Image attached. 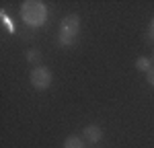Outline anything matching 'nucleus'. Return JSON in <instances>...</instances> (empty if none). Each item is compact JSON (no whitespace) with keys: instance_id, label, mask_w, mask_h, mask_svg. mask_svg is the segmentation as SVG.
Masks as SVG:
<instances>
[{"instance_id":"1","label":"nucleus","mask_w":154,"mask_h":148,"mask_svg":"<svg viewBox=\"0 0 154 148\" xmlns=\"http://www.w3.org/2000/svg\"><path fill=\"white\" fill-rule=\"evenodd\" d=\"M48 6L39 0H25L21 4V21L29 27H41L48 21Z\"/></svg>"},{"instance_id":"2","label":"nucleus","mask_w":154,"mask_h":148,"mask_svg":"<svg viewBox=\"0 0 154 148\" xmlns=\"http://www.w3.org/2000/svg\"><path fill=\"white\" fill-rule=\"evenodd\" d=\"M80 33V17L78 14H68L58 29V43L62 48H68L76 41V37Z\"/></svg>"},{"instance_id":"5","label":"nucleus","mask_w":154,"mask_h":148,"mask_svg":"<svg viewBox=\"0 0 154 148\" xmlns=\"http://www.w3.org/2000/svg\"><path fill=\"white\" fill-rule=\"evenodd\" d=\"M136 68L140 70V72H150L154 66H152V58H146V56H140L138 60H136Z\"/></svg>"},{"instance_id":"7","label":"nucleus","mask_w":154,"mask_h":148,"mask_svg":"<svg viewBox=\"0 0 154 148\" xmlns=\"http://www.w3.org/2000/svg\"><path fill=\"white\" fill-rule=\"evenodd\" d=\"M39 60H41V51L39 49H29L27 51V62L29 64H39Z\"/></svg>"},{"instance_id":"8","label":"nucleus","mask_w":154,"mask_h":148,"mask_svg":"<svg viewBox=\"0 0 154 148\" xmlns=\"http://www.w3.org/2000/svg\"><path fill=\"white\" fill-rule=\"evenodd\" d=\"M148 39H150V41H154V17H152V21H150V29H148Z\"/></svg>"},{"instance_id":"3","label":"nucleus","mask_w":154,"mask_h":148,"mask_svg":"<svg viewBox=\"0 0 154 148\" xmlns=\"http://www.w3.org/2000/svg\"><path fill=\"white\" fill-rule=\"evenodd\" d=\"M29 82H31V86L35 91H45L54 82V74H51V70L48 66H35L31 70V74H29Z\"/></svg>"},{"instance_id":"9","label":"nucleus","mask_w":154,"mask_h":148,"mask_svg":"<svg viewBox=\"0 0 154 148\" xmlns=\"http://www.w3.org/2000/svg\"><path fill=\"white\" fill-rule=\"evenodd\" d=\"M146 80H148V85H150V86H154V68L146 74Z\"/></svg>"},{"instance_id":"10","label":"nucleus","mask_w":154,"mask_h":148,"mask_svg":"<svg viewBox=\"0 0 154 148\" xmlns=\"http://www.w3.org/2000/svg\"><path fill=\"white\" fill-rule=\"evenodd\" d=\"M152 60H154V51H152Z\"/></svg>"},{"instance_id":"6","label":"nucleus","mask_w":154,"mask_h":148,"mask_svg":"<svg viewBox=\"0 0 154 148\" xmlns=\"http://www.w3.org/2000/svg\"><path fill=\"white\" fill-rule=\"evenodd\" d=\"M64 148H84V140L80 136H68L64 140Z\"/></svg>"},{"instance_id":"4","label":"nucleus","mask_w":154,"mask_h":148,"mask_svg":"<svg viewBox=\"0 0 154 148\" xmlns=\"http://www.w3.org/2000/svg\"><path fill=\"white\" fill-rule=\"evenodd\" d=\"M103 136H105L103 128H101V125H95V123L86 125V128H84V132H82V138L86 140V142H91V144L101 142V140H103Z\"/></svg>"}]
</instances>
